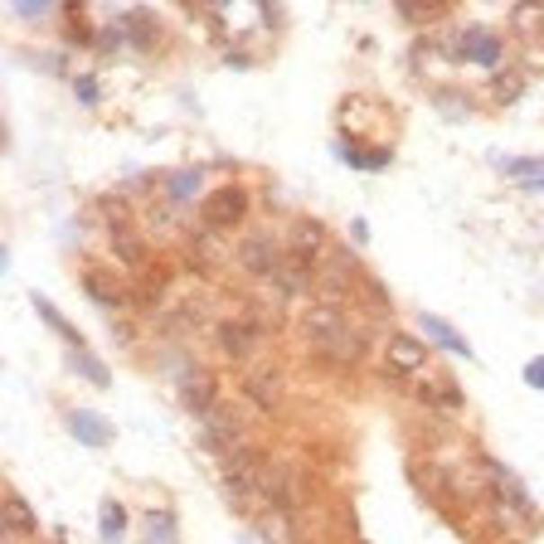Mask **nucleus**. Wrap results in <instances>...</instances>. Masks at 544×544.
<instances>
[{
	"mask_svg": "<svg viewBox=\"0 0 544 544\" xmlns=\"http://www.w3.org/2000/svg\"><path fill=\"white\" fill-rule=\"evenodd\" d=\"M244 214H248V190L244 185H224V190H214V195H204V204H200V219H204V228H214V234L238 228Z\"/></svg>",
	"mask_w": 544,
	"mask_h": 544,
	"instance_id": "obj_1",
	"label": "nucleus"
},
{
	"mask_svg": "<svg viewBox=\"0 0 544 544\" xmlns=\"http://www.w3.org/2000/svg\"><path fill=\"white\" fill-rule=\"evenodd\" d=\"M481 467H486V477H491V501L501 505V511H515L520 520H535V501H530V491L520 486V477H515L511 467L491 462V457Z\"/></svg>",
	"mask_w": 544,
	"mask_h": 544,
	"instance_id": "obj_2",
	"label": "nucleus"
},
{
	"mask_svg": "<svg viewBox=\"0 0 544 544\" xmlns=\"http://www.w3.org/2000/svg\"><path fill=\"white\" fill-rule=\"evenodd\" d=\"M219 350L228 360H248V355H258L263 350V326L253 311H244V317H234V321H224L219 326Z\"/></svg>",
	"mask_w": 544,
	"mask_h": 544,
	"instance_id": "obj_3",
	"label": "nucleus"
},
{
	"mask_svg": "<svg viewBox=\"0 0 544 544\" xmlns=\"http://www.w3.org/2000/svg\"><path fill=\"white\" fill-rule=\"evenodd\" d=\"M200 442L210 447V452L228 457L234 447H244V423L234 414H224V408H210V414H200Z\"/></svg>",
	"mask_w": 544,
	"mask_h": 544,
	"instance_id": "obj_4",
	"label": "nucleus"
},
{
	"mask_svg": "<svg viewBox=\"0 0 544 544\" xmlns=\"http://www.w3.org/2000/svg\"><path fill=\"white\" fill-rule=\"evenodd\" d=\"M238 268L248 277H272L282 268V248H277L272 234H248L244 244H238Z\"/></svg>",
	"mask_w": 544,
	"mask_h": 544,
	"instance_id": "obj_5",
	"label": "nucleus"
},
{
	"mask_svg": "<svg viewBox=\"0 0 544 544\" xmlns=\"http://www.w3.org/2000/svg\"><path fill=\"white\" fill-rule=\"evenodd\" d=\"M317 355L331 360V365H360V360H365V331H355V326L345 321L331 341L317 345Z\"/></svg>",
	"mask_w": 544,
	"mask_h": 544,
	"instance_id": "obj_6",
	"label": "nucleus"
},
{
	"mask_svg": "<svg viewBox=\"0 0 544 544\" xmlns=\"http://www.w3.org/2000/svg\"><path fill=\"white\" fill-rule=\"evenodd\" d=\"M423 360H428V350H423V341H414V335L394 331L389 341H384V365H389V374H414V370H423Z\"/></svg>",
	"mask_w": 544,
	"mask_h": 544,
	"instance_id": "obj_7",
	"label": "nucleus"
},
{
	"mask_svg": "<svg viewBox=\"0 0 544 544\" xmlns=\"http://www.w3.org/2000/svg\"><path fill=\"white\" fill-rule=\"evenodd\" d=\"M462 44H452V58H471V64H481V68H495L501 64V40H495L491 30H467V34H457Z\"/></svg>",
	"mask_w": 544,
	"mask_h": 544,
	"instance_id": "obj_8",
	"label": "nucleus"
},
{
	"mask_svg": "<svg viewBox=\"0 0 544 544\" xmlns=\"http://www.w3.org/2000/svg\"><path fill=\"white\" fill-rule=\"evenodd\" d=\"M78 287H83V297H93L103 311H117V307L127 301L122 282H117L112 272H103V268H83V272H78Z\"/></svg>",
	"mask_w": 544,
	"mask_h": 544,
	"instance_id": "obj_9",
	"label": "nucleus"
},
{
	"mask_svg": "<svg viewBox=\"0 0 544 544\" xmlns=\"http://www.w3.org/2000/svg\"><path fill=\"white\" fill-rule=\"evenodd\" d=\"M317 263H301V258H292V253H287L282 258V268H277L268 282H272V292L277 297H297V292H311V282H317Z\"/></svg>",
	"mask_w": 544,
	"mask_h": 544,
	"instance_id": "obj_10",
	"label": "nucleus"
},
{
	"mask_svg": "<svg viewBox=\"0 0 544 544\" xmlns=\"http://www.w3.org/2000/svg\"><path fill=\"white\" fill-rule=\"evenodd\" d=\"M287 253L301 258V263H317L321 253H331V248H326V228L317 219H297L292 234H287Z\"/></svg>",
	"mask_w": 544,
	"mask_h": 544,
	"instance_id": "obj_11",
	"label": "nucleus"
},
{
	"mask_svg": "<svg viewBox=\"0 0 544 544\" xmlns=\"http://www.w3.org/2000/svg\"><path fill=\"white\" fill-rule=\"evenodd\" d=\"M341 326H345V307H326V301H317V307L301 317V331H307L311 345H326Z\"/></svg>",
	"mask_w": 544,
	"mask_h": 544,
	"instance_id": "obj_12",
	"label": "nucleus"
},
{
	"mask_svg": "<svg viewBox=\"0 0 544 544\" xmlns=\"http://www.w3.org/2000/svg\"><path fill=\"white\" fill-rule=\"evenodd\" d=\"M418 331L428 335V341L438 345V350H447V355H471V345H467L442 317H433V311H423V317H418Z\"/></svg>",
	"mask_w": 544,
	"mask_h": 544,
	"instance_id": "obj_13",
	"label": "nucleus"
},
{
	"mask_svg": "<svg viewBox=\"0 0 544 544\" xmlns=\"http://www.w3.org/2000/svg\"><path fill=\"white\" fill-rule=\"evenodd\" d=\"M511 30L520 40H544V0H515L511 5Z\"/></svg>",
	"mask_w": 544,
	"mask_h": 544,
	"instance_id": "obj_14",
	"label": "nucleus"
},
{
	"mask_svg": "<svg viewBox=\"0 0 544 544\" xmlns=\"http://www.w3.org/2000/svg\"><path fill=\"white\" fill-rule=\"evenodd\" d=\"M180 389H185V394H180V398H185V408H190V414H210V408H214V374H185V384H180Z\"/></svg>",
	"mask_w": 544,
	"mask_h": 544,
	"instance_id": "obj_15",
	"label": "nucleus"
},
{
	"mask_svg": "<svg viewBox=\"0 0 544 544\" xmlns=\"http://www.w3.org/2000/svg\"><path fill=\"white\" fill-rule=\"evenodd\" d=\"M244 394L263 408V414H277V404H282V379H277V374H253L244 384Z\"/></svg>",
	"mask_w": 544,
	"mask_h": 544,
	"instance_id": "obj_16",
	"label": "nucleus"
},
{
	"mask_svg": "<svg viewBox=\"0 0 544 544\" xmlns=\"http://www.w3.org/2000/svg\"><path fill=\"white\" fill-rule=\"evenodd\" d=\"M68 423H74V438L88 442V447H107V442H112V428H107V418L88 414V408H78V414L68 418Z\"/></svg>",
	"mask_w": 544,
	"mask_h": 544,
	"instance_id": "obj_17",
	"label": "nucleus"
},
{
	"mask_svg": "<svg viewBox=\"0 0 544 544\" xmlns=\"http://www.w3.org/2000/svg\"><path fill=\"white\" fill-rule=\"evenodd\" d=\"M112 253L127 263V268H141V263H147V244H141L127 224H112Z\"/></svg>",
	"mask_w": 544,
	"mask_h": 544,
	"instance_id": "obj_18",
	"label": "nucleus"
},
{
	"mask_svg": "<svg viewBox=\"0 0 544 544\" xmlns=\"http://www.w3.org/2000/svg\"><path fill=\"white\" fill-rule=\"evenodd\" d=\"M117 34H122V40H131L137 49H147V44L156 40V20L147 15V10H131V15H122V25H117Z\"/></svg>",
	"mask_w": 544,
	"mask_h": 544,
	"instance_id": "obj_19",
	"label": "nucleus"
},
{
	"mask_svg": "<svg viewBox=\"0 0 544 544\" xmlns=\"http://www.w3.org/2000/svg\"><path fill=\"white\" fill-rule=\"evenodd\" d=\"M398 20H408V25H428V20H438L447 10V0H394Z\"/></svg>",
	"mask_w": 544,
	"mask_h": 544,
	"instance_id": "obj_20",
	"label": "nucleus"
},
{
	"mask_svg": "<svg viewBox=\"0 0 544 544\" xmlns=\"http://www.w3.org/2000/svg\"><path fill=\"white\" fill-rule=\"evenodd\" d=\"M5 530L10 535H34V530H40V520H34V511L20 495H5Z\"/></svg>",
	"mask_w": 544,
	"mask_h": 544,
	"instance_id": "obj_21",
	"label": "nucleus"
},
{
	"mask_svg": "<svg viewBox=\"0 0 544 544\" xmlns=\"http://www.w3.org/2000/svg\"><path fill=\"white\" fill-rule=\"evenodd\" d=\"M200 185H204L200 171H175L171 180H165V200H171V204H190V200L200 195Z\"/></svg>",
	"mask_w": 544,
	"mask_h": 544,
	"instance_id": "obj_22",
	"label": "nucleus"
},
{
	"mask_svg": "<svg viewBox=\"0 0 544 544\" xmlns=\"http://www.w3.org/2000/svg\"><path fill=\"white\" fill-rule=\"evenodd\" d=\"M341 161L355 165V171H384L389 165V151H365V147H341Z\"/></svg>",
	"mask_w": 544,
	"mask_h": 544,
	"instance_id": "obj_23",
	"label": "nucleus"
},
{
	"mask_svg": "<svg viewBox=\"0 0 544 544\" xmlns=\"http://www.w3.org/2000/svg\"><path fill=\"white\" fill-rule=\"evenodd\" d=\"M68 360H74V370H78V374H88V379L98 384V389H107V384H112V374H107V365H103L98 355H88V345H83V350H74Z\"/></svg>",
	"mask_w": 544,
	"mask_h": 544,
	"instance_id": "obj_24",
	"label": "nucleus"
},
{
	"mask_svg": "<svg viewBox=\"0 0 544 544\" xmlns=\"http://www.w3.org/2000/svg\"><path fill=\"white\" fill-rule=\"evenodd\" d=\"M360 292H365V301H370V317H389V311H394V301H389V292H384V287L379 282H374V277L370 272H360Z\"/></svg>",
	"mask_w": 544,
	"mask_h": 544,
	"instance_id": "obj_25",
	"label": "nucleus"
},
{
	"mask_svg": "<svg viewBox=\"0 0 544 544\" xmlns=\"http://www.w3.org/2000/svg\"><path fill=\"white\" fill-rule=\"evenodd\" d=\"M122 535H127V511L117 501H103V540L122 544Z\"/></svg>",
	"mask_w": 544,
	"mask_h": 544,
	"instance_id": "obj_26",
	"label": "nucleus"
},
{
	"mask_svg": "<svg viewBox=\"0 0 544 544\" xmlns=\"http://www.w3.org/2000/svg\"><path fill=\"white\" fill-rule=\"evenodd\" d=\"M147 544H175V515L171 511L147 515Z\"/></svg>",
	"mask_w": 544,
	"mask_h": 544,
	"instance_id": "obj_27",
	"label": "nucleus"
},
{
	"mask_svg": "<svg viewBox=\"0 0 544 544\" xmlns=\"http://www.w3.org/2000/svg\"><path fill=\"white\" fill-rule=\"evenodd\" d=\"M34 311H40V317H44V321H49V326H54V331H58V335H64V341H68V345H74V350H83V341H78V331H74V326H68L64 317H58V307H54V301H44V297H34Z\"/></svg>",
	"mask_w": 544,
	"mask_h": 544,
	"instance_id": "obj_28",
	"label": "nucleus"
},
{
	"mask_svg": "<svg viewBox=\"0 0 544 544\" xmlns=\"http://www.w3.org/2000/svg\"><path fill=\"white\" fill-rule=\"evenodd\" d=\"M495 103H515L520 98V93H525V78H520L515 74V68H511V74H495Z\"/></svg>",
	"mask_w": 544,
	"mask_h": 544,
	"instance_id": "obj_29",
	"label": "nucleus"
},
{
	"mask_svg": "<svg viewBox=\"0 0 544 544\" xmlns=\"http://www.w3.org/2000/svg\"><path fill=\"white\" fill-rule=\"evenodd\" d=\"M423 398H428V404H442V408H462V389H457V384H438V389H423Z\"/></svg>",
	"mask_w": 544,
	"mask_h": 544,
	"instance_id": "obj_30",
	"label": "nucleus"
},
{
	"mask_svg": "<svg viewBox=\"0 0 544 544\" xmlns=\"http://www.w3.org/2000/svg\"><path fill=\"white\" fill-rule=\"evenodd\" d=\"M54 0H15V15H25V20H40L44 10H49Z\"/></svg>",
	"mask_w": 544,
	"mask_h": 544,
	"instance_id": "obj_31",
	"label": "nucleus"
},
{
	"mask_svg": "<svg viewBox=\"0 0 544 544\" xmlns=\"http://www.w3.org/2000/svg\"><path fill=\"white\" fill-rule=\"evenodd\" d=\"M74 93H78V103H98V83L93 78H74Z\"/></svg>",
	"mask_w": 544,
	"mask_h": 544,
	"instance_id": "obj_32",
	"label": "nucleus"
},
{
	"mask_svg": "<svg viewBox=\"0 0 544 544\" xmlns=\"http://www.w3.org/2000/svg\"><path fill=\"white\" fill-rule=\"evenodd\" d=\"M525 384L530 389H544V360H530L525 365Z\"/></svg>",
	"mask_w": 544,
	"mask_h": 544,
	"instance_id": "obj_33",
	"label": "nucleus"
},
{
	"mask_svg": "<svg viewBox=\"0 0 544 544\" xmlns=\"http://www.w3.org/2000/svg\"><path fill=\"white\" fill-rule=\"evenodd\" d=\"M204 5H210V10H224V5H234V0H204Z\"/></svg>",
	"mask_w": 544,
	"mask_h": 544,
	"instance_id": "obj_34",
	"label": "nucleus"
}]
</instances>
